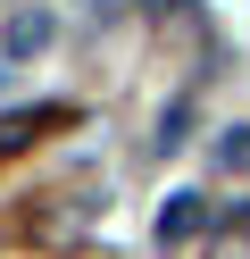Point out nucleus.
I'll return each mask as SVG.
<instances>
[{
  "label": "nucleus",
  "mask_w": 250,
  "mask_h": 259,
  "mask_svg": "<svg viewBox=\"0 0 250 259\" xmlns=\"http://www.w3.org/2000/svg\"><path fill=\"white\" fill-rule=\"evenodd\" d=\"M200 226H209V201H200V192H175V201L159 209V242H192Z\"/></svg>",
  "instance_id": "nucleus-2"
},
{
  "label": "nucleus",
  "mask_w": 250,
  "mask_h": 259,
  "mask_svg": "<svg viewBox=\"0 0 250 259\" xmlns=\"http://www.w3.org/2000/svg\"><path fill=\"white\" fill-rule=\"evenodd\" d=\"M50 42H59V17H50L42 0H25V9H9V34H0V67H25V59H42Z\"/></svg>",
  "instance_id": "nucleus-1"
}]
</instances>
